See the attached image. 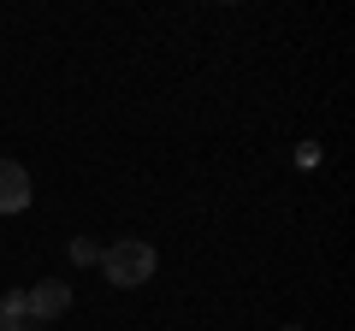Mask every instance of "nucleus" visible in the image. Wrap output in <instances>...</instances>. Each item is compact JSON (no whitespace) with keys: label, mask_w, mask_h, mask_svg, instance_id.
Returning <instances> with one entry per match:
<instances>
[{"label":"nucleus","mask_w":355,"mask_h":331,"mask_svg":"<svg viewBox=\"0 0 355 331\" xmlns=\"http://www.w3.org/2000/svg\"><path fill=\"white\" fill-rule=\"evenodd\" d=\"M101 272L119 290H137V284L154 278V249L142 237H125V242H113V249H101Z\"/></svg>","instance_id":"nucleus-1"},{"label":"nucleus","mask_w":355,"mask_h":331,"mask_svg":"<svg viewBox=\"0 0 355 331\" xmlns=\"http://www.w3.org/2000/svg\"><path fill=\"white\" fill-rule=\"evenodd\" d=\"M30 207V172L18 160H0V213H24Z\"/></svg>","instance_id":"nucleus-2"},{"label":"nucleus","mask_w":355,"mask_h":331,"mask_svg":"<svg viewBox=\"0 0 355 331\" xmlns=\"http://www.w3.org/2000/svg\"><path fill=\"white\" fill-rule=\"evenodd\" d=\"M24 307L36 314V325H42V319H60L65 307H71V290H65V284H53V278H42L36 290H24Z\"/></svg>","instance_id":"nucleus-3"},{"label":"nucleus","mask_w":355,"mask_h":331,"mask_svg":"<svg viewBox=\"0 0 355 331\" xmlns=\"http://www.w3.org/2000/svg\"><path fill=\"white\" fill-rule=\"evenodd\" d=\"M0 331H42V325H36V314L24 307V290L0 296Z\"/></svg>","instance_id":"nucleus-4"},{"label":"nucleus","mask_w":355,"mask_h":331,"mask_svg":"<svg viewBox=\"0 0 355 331\" xmlns=\"http://www.w3.org/2000/svg\"><path fill=\"white\" fill-rule=\"evenodd\" d=\"M71 260H77V267H101V242H95V237H77L71 242Z\"/></svg>","instance_id":"nucleus-5"},{"label":"nucleus","mask_w":355,"mask_h":331,"mask_svg":"<svg viewBox=\"0 0 355 331\" xmlns=\"http://www.w3.org/2000/svg\"><path fill=\"white\" fill-rule=\"evenodd\" d=\"M284 331H302V325H284Z\"/></svg>","instance_id":"nucleus-6"}]
</instances>
